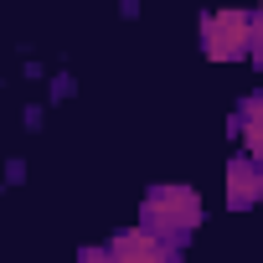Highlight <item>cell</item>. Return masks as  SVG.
<instances>
[{
    "mask_svg": "<svg viewBox=\"0 0 263 263\" xmlns=\"http://www.w3.org/2000/svg\"><path fill=\"white\" fill-rule=\"evenodd\" d=\"M78 263H119V258H114L108 248H83V253H78Z\"/></svg>",
    "mask_w": 263,
    "mask_h": 263,
    "instance_id": "7",
    "label": "cell"
},
{
    "mask_svg": "<svg viewBox=\"0 0 263 263\" xmlns=\"http://www.w3.org/2000/svg\"><path fill=\"white\" fill-rule=\"evenodd\" d=\"M248 42H253V21L242 11H206L201 16V52L212 62H237L248 57Z\"/></svg>",
    "mask_w": 263,
    "mask_h": 263,
    "instance_id": "2",
    "label": "cell"
},
{
    "mask_svg": "<svg viewBox=\"0 0 263 263\" xmlns=\"http://www.w3.org/2000/svg\"><path fill=\"white\" fill-rule=\"evenodd\" d=\"M232 129H242L248 160H258V165H263V88H258V93H248V98L237 103V114H232Z\"/></svg>",
    "mask_w": 263,
    "mask_h": 263,
    "instance_id": "5",
    "label": "cell"
},
{
    "mask_svg": "<svg viewBox=\"0 0 263 263\" xmlns=\"http://www.w3.org/2000/svg\"><path fill=\"white\" fill-rule=\"evenodd\" d=\"M248 21H253V42H248V57H253V62L263 67V6H258V11L248 16Z\"/></svg>",
    "mask_w": 263,
    "mask_h": 263,
    "instance_id": "6",
    "label": "cell"
},
{
    "mask_svg": "<svg viewBox=\"0 0 263 263\" xmlns=\"http://www.w3.org/2000/svg\"><path fill=\"white\" fill-rule=\"evenodd\" d=\"M119 263H181V248L150 237L145 227H129V232H114V242H103Z\"/></svg>",
    "mask_w": 263,
    "mask_h": 263,
    "instance_id": "3",
    "label": "cell"
},
{
    "mask_svg": "<svg viewBox=\"0 0 263 263\" xmlns=\"http://www.w3.org/2000/svg\"><path fill=\"white\" fill-rule=\"evenodd\" d=\"M140 227L171 248H181L196 227H201V196L191 186H150L145 206H140Z\"/></svg>",
    "mask_w": 263,
    "mask_h": 263,
    "instance_id": "1",
    "label": "cell"
},
{
    "mask_svg": "<svg viewBox=\"0 0 263 263\" xmlns=\"http://www.w3.org/2000/svg\"><path fill=\"white\" fill-rule=\"evenodd\" d=\"M258 201H263V165L248 160V155H232V165H227V206L248 212Z\"/></svg>",
    "mask_w": 263,
    "mask_h": 263,
    "instance_id": "4",
    "label": "cell"
}]
</instances>
